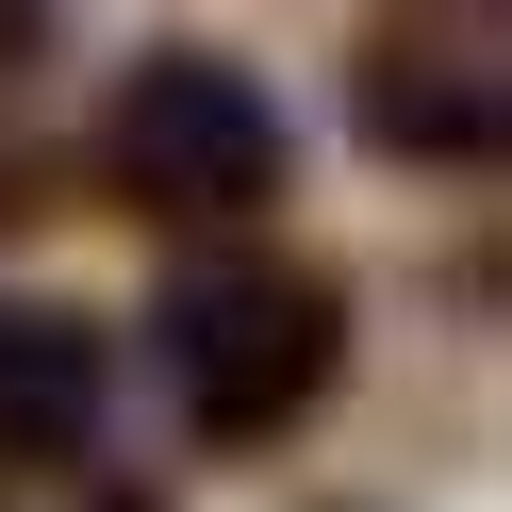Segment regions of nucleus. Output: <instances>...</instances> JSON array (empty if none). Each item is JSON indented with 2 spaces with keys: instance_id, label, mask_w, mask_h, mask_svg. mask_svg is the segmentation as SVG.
<instances>
[{
  "instance_id": "3",
  "label": "nucleus",
  "mask_w": 512,
  "mask_h": 512,
  "mask_svg": "<svg viewBox=\"0 0 512 512\" xmlns=\"http://www.w3.org/2000/svg\"><path fill=\"white\" fill-rule=\"evenodd\" d=\"M347 133L397 182H496V149H512V0H364Z\"/></svg>"
},
{
  "instance_id": "5",
  "label": "nucleus",
  "mask_w": 512,
  "mask_h": 512,
  "mask_svg": "<svg viewBox=\"0 0 512 512\" xmlns=\"http://www.w3.org/2000/svg\"><path fill=\"white\" fill-rule=\"evenodd\" d=\"M50 50H67V0H0V100L50 83Z\"/></svg>"
},
{
  "instance_id": "1",
  "label": "nucleus",
  "mask_w": 512,
  "mask_h": 512,
  "mask_svg": "<svg viewBox=\"0 0 512 512\" xmlns=\"http://www.w3.org/2000/svg\"><path fill=\"white\" fill-rule=\"evenodd\" d=\"M133 347H149V397L199 463H265L347 397L364 298H347V265H314L281 232H215V248H166Z\"/></svg>"
},
{
  "instance_id": "2",
  "label": "nucleus",
  "mask_w": 512,
  "mask_h": 512,
  "mask_svg": "<svg viewBox=\"0 0 512 512\" xmlns=\"http://www.w3.org/2000/svg\"><path fill=\"white\" fill-rule=\"evenodd\" d=\"M83 182H100L133 232H166V248L265 232V215L298 199V100H281L248 50H215V34H149L133 67L100 83V116H83Z\"/></svg>"
},
{
  "instance_id": "6",
  "label": "nucleus",
  "mask_w": 512,
  "mask_h": 512,
  "mask_svg": "<svg viewBox=\"0 0 512 512\" xmlns=\"http://www.w3.org/2000/svg\"><path fill=\"white\" fill-rule=\"evenodd\" d=\"M50 199H67V166H50V149H34V133H0V232H34V215H50Z\"/></svg>"
},
{
  "instance_id": "7",
  "label": "nucleus",
  "mask_w": 512,
  "mask_h": 512,
  "mask_svg": "<svg viewBox=\"0 0 512 512\" xmlns=\"http://www.w3.org/2000/svg\"><path fill=\"white\" fill-rule=\"evenodd\" d=\"M67 512H166V496H133V479H100V496H67Z\"/></svg>"
},
{
  "instance_id": "4",
  "label": "nucleus",
  "mask_w": 512,
  "mask_h": 512,
  "mask_svg": "<svg viewBox=\"0 0 512 512\" xmlns=\"http://www.w3.org/2000/svg\"><path fill=\"white\" fill-rule=\"evenodd\" d=\"M100 413H116V331H100L83 298L0 281V479L100 463Z\"/></svg>"
}]
</instances>
